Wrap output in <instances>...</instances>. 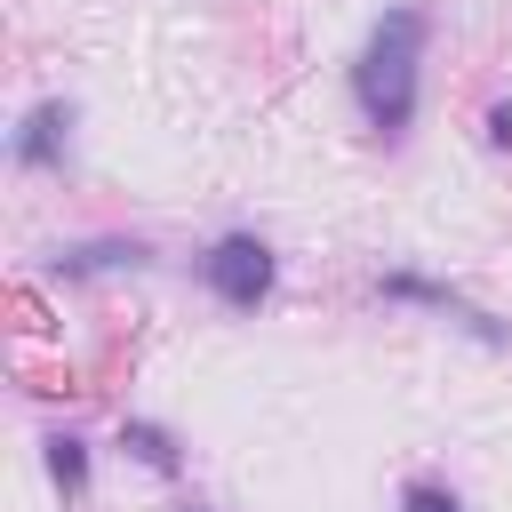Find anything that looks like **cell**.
Wrapping results in <instances>:
<instances>
[{
  "instance_id": "obj_1",
  "label": "cell",
  "mask_w": 512,
  "mask_h": 512,
  "mask_svg": "<svg viewBox=\"0 0 512 512\" xmlns=\"http://www.w3.org/2000/svg\"><path fill=\"white\" fill-rule=\"evenodd\" d=\"M424 40H432L424 8H384V16H376V32H368V48H360V64H352L360 120H368L384 144H400V136H408V120H416V72H424Z\"/></svg>"
},
{
  "instance_id": "obj_2",
  "label": "cell",
  "mask_w": 512,
  "mask_h": 512,
  "mask_svg": "<svg viewBox=\"0 0 512 512\" xmlns=\"http://www.w3.org/2000/svg\"><path fill=\"white\" fill-rule=\"evenodd\" d=\"M200 280L216 288V304H232V312H256V304L272 296L280 264H272V248H264L256 232H224V240L200 256Z\"/></svg>"
},
{
  "instance_id": "obj_3",
  "label": "cell",
  "mask_w": 512,
  "mask_h": 512,
  "mask_svg": "<svg viewBox=\"0 0 512 512\" xmlns=\"http://www.w3.org/2000/svg\"><path fill=\"white\" fill-rule=\"evenodd\" d=\"M64 136H72V112H64V104H40V112L16 128L8 152H16V168H56V160H64Z\"/></svg>"
},
{
  "instance_id": "obj_4",
  "label": "cell",
  "mask_w": 512,
  "mask_h": 512,
  "mask_svg": "<svg viewBox=\"0 0 512 512\" xmlns=\"http://www.w3.org/2000/svg\"><path fill=\"white\" fill-rule=\"evenodd\" d=\"M384 296H400V304H432V312H448V320H464L472 336H488V344H504V328H488L464 296H448L440 280H416V272H384Z\"/></svg>"
},
{
  "instance_id": "obj_5",
  "label": "cell",
  "mask_w": 512,
  "mask_h": 512,
  "mask_svg": "<svg viewBox=\"0 0 512 512\" xmlns=\"http://www.w3.org/2000/svg\"><path fill=\"white\" fill-rule=\"evenodd\" d=\"M112 264H144V248H136V240H96V248L56 256V272H112Z\"/></svg>"
},
{
  "instance_id": "obj_6",
  "label": "cell",
  "mask_w": 512,
  "mask_h": 512,
  "mask_svg": "<svg viewBox=\"0 0 512 512\" xmlns=\"http://www.w3.org/2000/svg\"><path fill=\"white\" fill-rule=\"evenodd\" d=\"M120 448H136L152 472H176V448H168V432H152V424H128V432H120Z\"/></svg>"
},
{
  "instance_id": "obj_7",
  "label": "cell",
  "mask_w": 512,
  "mask_h": 512,
  "mask_svg": "<svg viewBox=\"0 0 512 512\" xmlns=\"http://www.w3.org/2000/svg\"><path fill=\"white\" fill-rule=\"evenodd\" d=\"M48 472H56L64 488H80V480H88V456H80V440H72V432H56V440H48Z\"/></svg>"
},
{
  "instance_id": "obj_8",
  "label": "cell",
  "mask_w": 512,
  "mask_h": 512,
  "mask_svg": "<svg viewBox=\"0 0 512 512\" xmlns=\"http://www.w3.org/2000/svg\"><path fill=\"white\" fill-rule=\"evenodd\" d=\"M400 512H464V504H456V488H440V480H408V488H400Z\"/></svg>"
},
{
  "instance_id": "obj_9",
  "label": "cell",
  "mask_w": 512,
  "mask_h": 512,
  "mask_svg": "<svg viewBox=\"0 0 512 512\" xmlns=\"http://www.w3.org/2000/svg\"><path fill=\"white\" fill-rule=\"evenodd\" d=\"M488 144H512V104H496V112H488Z\"/></svg>"
}]
</instances>
